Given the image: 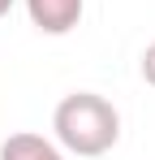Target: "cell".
Segmentation results:
<instances>
[{
    "instance_id": "cell-1",
    "label": "cell",
    "mask_w": 155,
    "mask_h": 160,
    "mask_svg": "<svg viewBox=\"0 0 155 160\" xmlns=\"http://www.w3.org/2000/svg\"><path fill=\"white\" fill-rule=\"evenodd\" d=\"M52 130H56V143L73 156H103L116 147L121 138V112L112 108V100H103L95 91H73L65 95L56 112H52Z\"/></svg>"
},
{
    "instance_id": "cell-2",
    "label": "cell",
    "mask_w": 155,
    "mask_h": 160,
    "mask_svg": "<svg viewBox=\"0 0 155 160\" xmlns=\"http://www.w3.org/2000/svg\"><path fill=\"white\" fill-rule=\"evenodd\" d=\"M82 4L86 0H26V13L43 35H69L82 22Z\"/></svg>"
},
{
    "instance_id": "cell-3",
    "label": "cell",
    "mask_w": 155,
    "mask_h": 160,
    "mask_svg": "<svg viewBox=\"0 0 155 160\" xmlns=\"http://www.w3.org/2000/svg\"><path fill=\"white\" fill-rule=\"evenodd\" d=\"M0 160H65V152L43 138V134H30V130H17L0 143Z\"/></svg>"
},
{
    "instance_id": "cell-4",
    "label": "cell",
    "mask_w": 155,
    "mask_h": 160,
    "mask_svg": "<svg viewBox=\"0 0 155 160\" xmlns=\"http://www.w3.org/2000/svg\"><path fill=\"white\" fill-rule=\"evenodd\" d=\"M142 78H147V87H155V39L147 43V52H142Z\"/></svg>"
},
{
    "instance_id": "cell-5",
    "label": "cell",
    "mask_w": 155,
    "mask_h": 160,
    "mask_svg": "<svg viewBox=\"0 0 155 160\" xmlns=\"http://www.w3.org/2000/svg\"><path fill=\"white\" fill-rule=\"evenodd\" d=\"M9 9H13V0H0V18H4V13H9Z\"/></svg>"
}]
</instances>
